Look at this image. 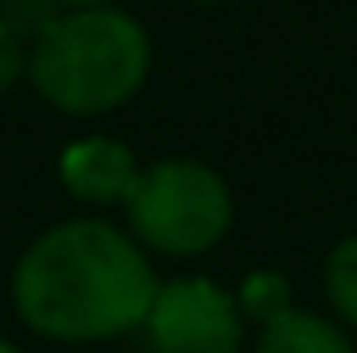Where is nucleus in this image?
I'll return each mask as SVG.
<instances>
[{
    "mask_svg": "<svg viewBox=\"0 0 357 353\" xmlns=\"http://www.w3.org/2000/svg\"><path fill=\"white\" fill-rule=\"evenodd\" d=\"M158 276L145 249L114 222L73 218L23 249L14 267V308L36 336L63 345L114 340L145 326Z\"/></svg>",
    "mask_w": 357,
    "mask_h": 353,
    "instance_id": "1",
    "label": "nucleus"
},
{
    "mask_svg": "<svg viewBox=\"0 0 357 353\" xmlns=\"http://www.w3.org/2000/svg\"><path fill=\"white\" fill-rule=\"evenodd\" d=\"M149 59V32L136 18L114 5H91L45 23L27 59V77L59 114L96 118L145 87Z\"/></svg>",
    "mask_w": 357,
    "mask_h": 353,
    "instance_id": "2",
    "label": "nucleus"
},
{
    "mask_svg": "<svg viewBox=\"0 0 357 353\" xmlns=\"http://www.w3.org/2000/svg\"><path fill=\"white\" fill-rule=\"evenodd\" d=\"M127 218L140 245L172 258H195L231 231V190L208 163L163 159L140 172Z\"/></svg>",
    "mask_w": 357,
    "mask_h": 353,
    "instance_id": "3",
    "label": "nucleus"
},
{
    "mask_svg": "<svg viewBox=\"0 0 357 353\" xmlns=\"http://www.w3.org/2000/svg\"><path fill=\"white\" fill-rule=\"evenodd\" d=\"M145 336L154 353H240V303L204 276L167 281L149 303Z\"/></svg>",
    "mask_w": 357,
    "mask_h": 353,
    "instance_id": "4",
    "label": "nucleus"
},
{
    "mask_svg": "<svg viewBox=\"0 0 357 353\" xmlns=\"http://www.w3.org/2000/svg\"><path fill=\"white\" fill-rule=\"evenodd\" d=\"M59 176L63 190L86 204H127L140 181V168L127 145L109 141V136H91V141H77L63 150Z\"/></svg>",
    "mask_w": 357,
    "mask_h": 353,
    "instance_id": "5",
    "label": "nucleus"
},
{
    "mask_svg": "<svg viewBox=\"0 0 357 353\" xmlns=\"http://www.w3.org/2000/svg\"><path fill=\"white\" fill-rule=\"evenodd\" d=\"M258 353H353V345L335 322L289 308L262 326Z\"/></svg>",
    "mask_w": 357,
    "mask_h": 353,
    "instance_id": "6",
    "label": "nucleus"
},
{
    "mask_svg": "<svg viewBox=\"0 0 357 353\" xmlns=\"http://www.w3.org/2000/svg\"><path fill=\"white\" fill-rule=\"evenodd\" d=\"M326 290H331L340 317L349 326H357V236L335 245L331 263H326Z\"/></svg>",
    "mask_w": 357,
    "mask_h": 353,
    "instance_id": "7",
    "label": "nucleus"
},
{
    "mask_svg": "<svg viewBox=\"0 0 357 353\" xmlns=\"http://www.w3.org/2000/svg\"><path fill=\"white\" fill-rule=\"evenodd\" d=\"M240 308L249 313V317H258L262 326H267L271 317H280V313H289V285L280 272H253L249 281H244L240 290Z\"/></svg>",
    "mask_w": 357,
    "mask_h": 353,
    "instance_id": "8",
    "label": "nucleus"
},
{
    "mask_svg": "<svg viewBox=\"0 0 357 353\" xmlns=\"http://www.w3.org/2000/svg\"><path fill=\"white\" fill-rule=\"evenodd\" d=\"M27 68V59H23V45H18V36H14V27L0 18V96H5L9 87L18 82V73Z\"/></svg>",
    "mask_w": 357,
    "mask_h": 353,
    "instance_id": "9",
    "label": "nucleus"
},
{
    "mask_svg": "<svg viewBox=\"0 0 357 353\" xmlns=\"http://www.w3.org/2000/svg\"><path fill=\"white\" fill-rule=\"evenodd\" d=\"M59 5H68V9H91V5H109V0H59Z\"/></svg>",
    "mask_w": 357,
    "mask_h": 353,
    "instance_id": "10",
    "label": "nucleus"
},
{
    "mask_svg": "<svg viewBox=\"0 0 357 353\" xmlns=\"http://www.w3.org/2000/svg\"><path fill=\"white\" fill-rule=\"evenodd\" d=\"M0 353H18L14 345H9V340H0Z\"/></svg>",
    "mask_w": 357,
    "mask_h": 353,
    "instance_id": "11",
    "label": "nucleus"
},
{
    "mask_svg": "<svg viewBox=\"0 0 357 353\" xmlns=\"http://www.w3.org/2000/svg\"><path fill=\"white\" fill-rule=\"evenodd\" d=\"M199 5H222V0H199Z\"/></svg>",
    "mask_w": 357,
    "mask_h": 353,
    "instance_id": "12",
    "label": "nucleus"
}]
</instances>
